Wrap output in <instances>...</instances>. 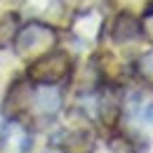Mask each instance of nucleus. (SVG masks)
Here are the masks:
<instances>
[{"label": "nucleus", "mask_w": 153, "mask_h": 153, "mask_svg": "<svg viewBox=\"0 0 153 153\" xmlns=\"http://www.w3.org/2000/svg\"><path fill=\"white\" fill-rule=\"evenodd\" d=\"M57 31L50 26V24H42V21H28L26 26H21L14 36V52L19 57H40L50 50H54L57 45Z\"/></svg>", "instance_id": "f257e3e1"}, {"label": "nucleus", "mask_w": 153, "mask_h": 153, "mask_svg": "<svg viewBox=\"0 0 153 153\" xmlns=\"http://www.w3.org/2000/svg\"><path fill=\"white\" fill-rule=\"evenodd\" d=\"M71 73V57L61 50H50L28 64V80L36 85H59Z\"/></svg>", "instance_id": "f03ea898"}, {"label": "nucleus", "mask_w": 153, "mask_h": 153, "mask_svg": "<svg viewBox=\"0 0 153 153\" xmlns=\"http://www.w3.org/2000/svg\"><path fill=\"white\" fill-rule=\"evenodd\" d=\"M31 97H33V90H31L28 82H24V80L12 82L5 99H2V113H5V118L19 120L21 115L31 113Z\"/></svg>", "instance_id": "7ed1b4c3"}, {"label": "nucleus", "mask_w": 153, "mask_h": 153, "mask_svg": "<svg viewBox=\"0 0 153 153\" xmlns=\"http://www.w3.org/2000/svg\"><path fill=\"white\" fill-rule=\"evenodd\" d=\"M31 144V132L19 120H10V125H5L0 132V153H28Z\"/></svg>", "instance_id": "20e7f679"}, {"label": "nucleus", "mask_w": 153, "mask_h": 153, "mask_svg": "<svg viewBox=\"0 0 153 153\" xmlns=\"http://www.w3.org/2000/svg\"><path fill=\"white\" fill-rule=\"evenodd\" d=\"M61 108V92L54 85H40L38 90H33L31 97V113H36L38 118L47 120L54 118Z\"/></svg>", "instance_id": "39448f33"}, {"label": "nucleus", "mask_w": 153, "mask_h": 153, "mask_svg": "<svg viewBox=\"0 0 153 153\" xmlns=\"http://www.w3.org/2000/svg\"><path fill=\"white\" fill-rule=\"evenodd\" d=\"M50 141L64 153H92L94 149V137L87 130H61Z\"/></svg>", "instance_id": "423d86ee"}, {"label": "nucleus", "mask_w": 153, "mask_h": 153, "mask_svg": "<svg viewBox=\"0 0 153 153\" xmlns=\"http://www.w3.org/2000/svg\"><path fill=\"white\" fill-rule=\"evenodd\" d=\"M111 38L118 42V45H130V42H137V40L144 38V28H141V21L137 19L130 12H120L115 17L113 26H111Z\"/></svg>", "instance_id": "0eeeda50"}, {"label": "nucleus", "mask_w": 153, "mask_h": 153, "mask_svg": "<svg viewBox=\"0 0 153 153\" xmlns=\"http://www.w3.org/2000/svg\"><path fill=\"white\" fill-rule=\"evenodd\" d=\"M120 113H123V101H120V94L115 92L113 87H106L101 97H99V118L106 127H115L118 120H120Z\"/></svg>", "instance_id": "6e6552de"}, {"label": "nucleus", "mask_w": 153, "mask_h": 153, "mask_svg": "<svg viewBox=\"0 0 153 153\" xmlns=\"http://www.w3.org/2000/svg\"><path fill=\"white\" fill-rule=\"evenodd\" d=\"M17 31H19V17L14 12H7L0 19V47H10Z\"/></svg>", "instance_id": "1a4fd4ad"}, {"label": "nucleus", "mask_w": 153, "mask_h": 153, "mask_svg": "<svg viewBox=\"0 0 153 153\" xmlns=\"http://www.w3.org/2000/svg\"><path fill=\"white\" fill-rule=\"evenodd\" d=\"M137 76L144 85H149L153 90V50L144 52L141 57L137 59Z\"/></svg>", "instance_id": "9d476101"}, {"label": "nucleus", "mask_w": 153, "mask_h": 153, "mask_svg": "<svg viewBox=\"0 0 153 153\" xmlns=\"http://www.w3.org/2000/svg\"><path fill=\"white\" fill-rule=\"evenodd\" d=\"M108 149H111V153H137L134 151V144L130 139H125V137H111Z\"/></svg>", "instance_id": "9b49d317"}, {"label": "nucleus", "mask_w": 153, "mask_h": 153, "mask_svg": "<svg viewBox=\"0 0 153 153\" xmlns=\"http://www.w3.org/2000/svg\"><path fill=\"white\" fill-rule=\"evenodd\" d=\"M141 28H144V36H149V38L153 40V5L144 12V17H141Z\"/></svg>", "instance_id": "f8f14e48"}, {"label": "nucleus", "mask_w": 153, "mask_h": 153, "mask_svg": "<svg viewBox=\"0 0 153 153\" xmlns=\"http://www.w3.org/2000/svg\"><path fill=\"white\" fill-rule=\"evenodd\" d=\"M2 2H5V7H12V10H17V7H19V5H24L26 0H2Z\"/></svg>", "instance_id": "ddd939ff"}, {"label": "nucleus", "mask_w": 153, "mask_h": 153, "mask_svg": "<svg viewBox=\"0 0 153 153\" xmlns=\"http://www.w3.org/2000/svg\"><path fill=\"white\" fill-rule=\"evenodd\" d=\"M146 118H149V120H151V123H153V104H151V106H149V111H146Z\"/></svg>", "instance_id": "4468645a"}]
</instances>
